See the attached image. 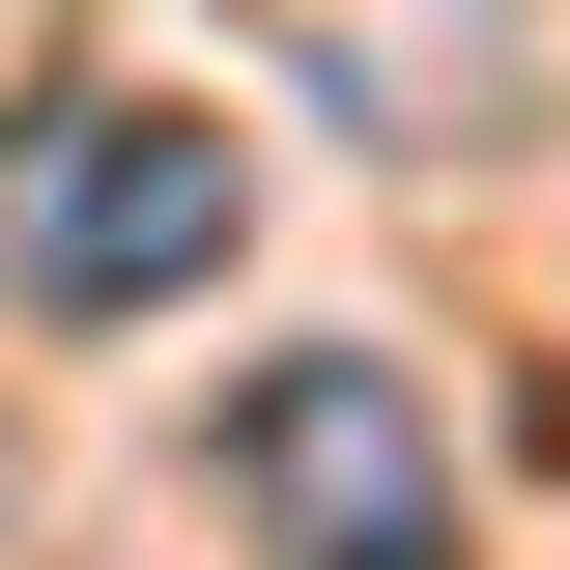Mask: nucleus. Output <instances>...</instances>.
<instances>
[{"label":"nucleus","mask_w":570,"mask_h":570,"mask_svg":"<svg viewBox=\"0 0 570 570\" xmlns=\"http://www.w3.org/2000/svg\"><path fill=\"white\" fill-rule=\"evenodd\" d=\"M0 285H29V314H171V285H228V115L58 86V115L0 142Z\"/></svg>","instance_id":"f257e3e1"},{"label":"nucleus","mask_w":570,"mask_h":570,"mask_svg":"<svg viewBox=\"0 0 570 570\" xmlns=\"http://www.w3.org/2000/svg\"><path fill=\"white\" fill-rule=\"evenodd\" d=\"M0 570H29V485H0Z\"/></svg>","instance_id":"7ed1b4c3"},{"label":"nucleus","mask_w":570,"mask_h":570,"mask_svg":"<svg viewBox=\"0 0 570 570\" xmlns=\"http://www.w3.org/2000/svg\"><path fill=\"white\" fill-rule=\"evenodd\" d=\"M228 513H257V570H456V428H428V371L400 343L228 371Z\"/></svg>","instance_id":"f03ea898"}]
</instances>
